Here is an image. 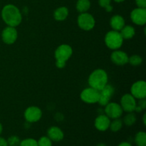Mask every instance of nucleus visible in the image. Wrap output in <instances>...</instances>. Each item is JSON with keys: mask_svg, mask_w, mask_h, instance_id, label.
<instances>
[{"mask_svg": "<svg viewBox=\"0 0 146 146\" xmlns=\"http://www.w3.org/2000/svg\"><path fill=\"white\" fill-rule=\"evenodd\" d=\"M1 18L7 26L17 27L22 21V15L17 7L14 4H7L1 10Z\"/></svg>", "mask_w": 146, "mask_h": 146, "instance_id": "1", "label": "nucleus"}, {"mask_svg": "<svg viewBox=\"0 0 146 146\" xmlns=\"http://www.w3.org/2000/svg\"><path fill=\"white\" fill-rule=\"evenodd\" d=\"M108 76L106 71L101 68L94 70L89 75L88 82L91 87L101 91L108 84Z\"/></svg>", "mask_w": 146, "mask_h": 146, "instance_id": "2", "label": "nucleus"}, {"mask_svg": "<svg viewBox=\"0 0 146 146\" xmlns=\"http://www.w3.org/2000/svg\"><path fill=\"white\" fill-rule=\"evenodd\" d=\"M72 54V47L68 44H61L58 46L54 53V56L56 58V66L57 68H64L66 61L71 58Z\"/></svg>", "mask_w": 146, "mask_h": 146, "instance_id": "3", "label": "nucleus"}, {"mask_svg": "<svg viewBox=\"0 0 146 146\" xmlns=\"http://www.w3.org/2000/svg\"><path fill=\"white\" fill-rule=\"evenodd\" d=\"M123 38L119 31H108L105 36L104 41L108 48L111 50H118L122 46L123 44Z\"/></svg>", "mask_w": 146, "mask_h": 146, "instance_id": "4", "label": "nucleus"}, {"mask_svg": "<svg viewBox=\"0 0 146 146\" xmlns=\"http://www.w3.org/2000/svg\"><path fill=\"white\" fill-rule=\"evenodd\" d=\"M77 24L80 29L84 31H91L94 28L96 21L94 17L88 12L81 13L77 19Z\"/></svg>", "mask_w": 146, "mask_h": 146, "instance_id": "5", "label": "nucleus"}, {"mask_svg": "<svg viewBox=\"0 0 146 146\" xmlns=\"http://www.w3.org/2000/svg\"><path fill=\"white\" fill-rule=\"evenodd\" d=\"M81 101L88 104H97L99 98V91L89 86L81 91L80 95Z\"/></svg>", "mask_w": 146, "mask_h": 146, "instance_id": "6", "label": "nucleus"}, {"mask_svg": "<svg viewBox=\"0 0 146 146\" xmlns=\"http://www.w3.org/2000/svg\"><path fill=\"white\" fill-rule=\"evenodd\" d=\"M104 113L110 119H115L120 118L123 115L122 108L121 105L115 102H109L107 105L105 106Z\"/></svg>", "mask_w": 146, "mask_h": 146, "instance_id": "7", "label": "nucleus"}, {"mask_svg": "<svg viewBox=\"0 0 146 146\" xmlns=\"http://www.w3.org/2000/svg\"><path fill=\"white\" fill-rule=\"evenodd\" d=\"M24 116L28 123H36L42 117V111L37 106H29L24 111Z\"/></svg>", "mask_w": 146, "mask_h": 146, "instance_id": "8", "label": "nucleus"}, {"mask_svg": "<svg viewBox=\"0 0 146 146\" xmlns=\"http://www.w3.org/2000/svg\"><path fill=\"white\" fill-rule=\"evenodd\" d=\"M131 94L135 99L146 98V83L145 81H138L133 83L131 88Z\"/></svg>", "mask_w": 146, "mask_h": 146, "instance_id": "9", "label": "nucleus"}, {"mask_svg": "<svg viewBox=\"0 0 146 146\" xmlns=\"http://www.w3.org/2000/svg\"><path fill=\"white\" fill-rule=\"evenodd\" d=\"M114 93H115V89L113 86L107 84L104 88L99 91V98H98V104L101 106H105L110 102Z\"/></svg>", "mask_w": 146, "mask_h": 146, "instance_id": "10", "label": "nucleus"}, {"mask_svg": "<svg viewBox=\"0 0 146 146\" xmlns=\"http://www.w3.org/2000/svg\"><path fill=\"white\" fill-rule=\"evenodd\" d=\"M120 105L123 111L127 113L134 112L137 105V101L131 94H126L121 97Z\"/></svg>", "mask_w": 146, "mask_h": 146, "instance_id": "11", "label": "nucleus"}, {"mask_svg": "<svg viewBox=\"0 0 146 146\" xmlns=\"http://www.w3.org/2000/svg\"><path fill=\"white\" fill-rule=\"evenodd\" d=\"M18 37V32L15 27L7 26L1 32V38L5 44L11 45L16 42Z\"/></svg>", "mask_w": 146, "mask_h": 146, "instance_id": "12", "label": "nucleus"}, {"mask_svg": "<svg viewBox=\"0 0 146 146\" xmlns=\"http://www.w3.org/2000/svg\"><path fill=\"white\" fill-rule=\"evenodd\" d=\"M131 19L138 26H143L146 24V9H134L131 12Z\"/></svg>", "mask_w": 146, "mask_h": 146, "instance_id": "13", "label": "nucleus"}, {"mask_svg": "<svg viewBox=\"0 0 146 146\" xmlns=\"http://www.w3.org/2000/svg\"><path fill=\"white\" fill-rule=\"evenodd\" d=\"M129 56L124 51L121 50H114L111 55V60L113 64L118 66L125 65L128 63Z\"/></svg>", "mask_w": 146, "mask_h": 146, "instance_id": "14", "label": "nucleus"}, {"mask_svg": "<svg viewBox=\"0 0 146 146\" xmlns=\"http://www.w3.org/2000/svg\"><path fill=\"white\" fill-rule=\"evenodd\" d=\"M111 121V119L106 115L101 114L96 118L95 121H94V125L98 131L104 132L109 129Z\"/></svg>", "mask_w": 146, "mask_h": 146, "instance_id": "15", "label": "nucleus"}, {"mask_svg": "<svg viewBox=\"0 0 146 146\" xmlns=\"http://www.w3.org/2000/svg\"><path fill=\"white\" fill-rule=\"evenodd\" d=\"M47 136L52 142H60L64 138V133L62 130L57 126H51L47 130Z\"/></svg>", "mask_w": 146, "mask_h": 146, "instance_id": "16", "label": "nucleus"}, {"mask_svg": "<svg viewBox=\"0 0 146 146\" xmlns=\"http://www.w3.org/2000/svg\"><path fill=\"white\" fill-rule=\"evenodd\" d=\"M110 25L113 29V30L117 31H120L123 29V27L125 25V19L122 16L119 14H115L110 19Z\"/></svg>", "mask_w": 146, "mask_h": 146, "instance_id": "17", "label": "nucleus"}, {"mask_svg": "<svg viewBox=\"0 0 146 146\" xmlns=\"http://www.w3.org/2000/svg\"><path fill=\"white\" fill-rule=\"evenodd\" d=\"M68 9L66 7H60L57 8L54 12V17L56 21H64L68 16Z\"/></svg>", "mask_w": 146, "mask_h": 146, "instance_id": "18", "label": "nucleus"}, {"mask_svg": "<svg viewBox=\"0 0 146 146\" xmlns=\"http://www.w3.org/2000/svg\"><path fill=\"white\" fill-rule=\"evenodd\" d=\"M123 39H131L135 34V30L133 27L131 25H125L119 31Z\"/></svg>", "mask_w": 146, "mask_h": 146, "instance_id": "19", "label": "nucleus"}, {"mask_svg": "<svg viewBox=\"0 0 146 146\" xmlns=\"http://www.w3.org/2000/svg\"><path fill=\"white\" fill-rule=\"evenodd\" d=\"M76 10L80 13L87 12L91 8L90 0H78L76 4Z\"/></svg>", "mask_w": 146, "mask_h": 146, "instance_id": "20", "label": "nucleus"}, {"mask_svg": "<svg viewBox=\"0 0 146 146\" xmlns=\"http://www.w3.org/2000/svg\"><path fill=\"white\" fill-rule=\"evenodd\" d=\"M135 143L137 146H146V133L144 131H139L135 136Z\"/></svg>", "mask_w": 146, "mask_h": 146, "instance_id": "21", "label": "nucleus"}, {"mask_svg": "<svg viewBox=\"0 0 146 146\" xmlns=\"http://www.w3.org/2000/svg\"><path fill=\"white\" fill-rule=\"evenodd\" d=\"M123 125V123L122 120L120 119V118H115V119H113V121H111L109 128L112 132H118L122 128Z\"/></svg>", "mask_w": 146, "mask_h": 146, "instance_id": "22", "label": "nucleus"}, {"mask_svg": "<svg viewBox=\"0 0 146 146\" xmlns=\"http://www.w3.org/2000/svg\"><path fill=\"white\" fill-rule=\"evenodd\" d=\"M136 121L137 118L135 114L133 113V112H131L128 113V114L124 117L123 123L127 126H131L135 123Z\"/></svg>", "mask_w": 146, "mask_h": 146, "instance_id": "23", "label": "nucleus"}, {"mask_svg": "<svg viewBox=\"0 0 146 146\" xmlns=\"http://www.w3.org/2000/svg\"><path fill=\"white\" fill-rule=\"evenodd\" d=\"M128 63L133 66H138L143 63V58L139 55H132L128 58Z\"/></svg>", "mask_w": 146, "mask_h": 146, "instance_id": "24", "label": "nucleus"}, {"mask_svg": "<svg viewBox=\"0 0 146 146\" xmlns=\"http://www.w3.org/2000/svg\"><path fill=\"white\" fill-rule=\"evenodd\" d=\"M111 1L112 0H98V4L105 9L107 12H111L113 10V7L111 4Z\"/></svg>", "mask_w": 146, "mask_h": 146, "instance_id": "25", "label": "nucleus"}, {"mask_svg": "<svg viewBox=\"0 0 146 146\" xmlns=\"http://www.w3.org/2000/svg\"><path fill=\"white\" fill-rule=\"evenodd\" d=\"M19 146H38L37 141L34 138H25L20 142Z\"/></svg>", "mask_w": 146, "mask_h": 146, "instance_id": "26", "label": "nucleus"}, {"mask_svg": "<svg viewBox=\"0 0 146 146\" xmlns=\"http://www.w3.org/2000/svg\"><path fill=\"white\" fill-rule=\"evenodd\" d=\"M38 146H52V141L48 136H41L37 141Z\"/></svg>", "mask_w": 146, "mask_h": 146, "instance_id": "27", "label": "nucleus"}, {"mask_svg": "<svg viewBox=\"0 0 146 146\" xmlns=\"http://www.w3.org/2000/svg\"><path fill=\"white\" fill-rule=\"evenodd\" d=\"M8 146H19L21 142L19 137L17 135H11L7 140Z\"/></svg>", "mask_w": 146, "mask_h": 146, "instance_id": "28", "label": "nucleus"}, {"mask_svg": "<svg viewBox=\"0 0 146 146\" xmlns=\"http://www.w3.org/2000/svg\"><path fill=\"white\" fill-rule=\"evenodd\" d=\"M137 106H139L140 108H142L143 110H145L146 108V101L145 98L143 99H139V101H137Z\"/></svg>", "mask_w": 146, "mask_h": 146, "instance_id": "29", "label": "nucleus"}, {"mask_svg": "<svg viewBox=\"0 0 146 146\" xmlns=\"http://www.w3.org/2000/svg\"><path fill=\"white\" fill-rule=\"evenodd\" d=\"M135 4L139 8L146 9V0H135Z\"/></svg>", "mask_w": 146, "mask_h": 146, "instance_id": "30", "label": "nucleus"}, {"mask_svg": "<svg viewBox=\"0 0 146 146\" xmlns=\"http://www.w3.org/2000/svg\"><path fill=\"white\" fill-rule=\"evenodd\" d=\"M0 146H8L7 140L2 137H0Z\"/></svg>", "mask_w": 146, "mask_h": 146, "instance_id": "31", "label": "nucleus"}, {"mask_svg": "<svg viewBox=\"0 0 146 146\" xmlns=\"http://www.w3.org/2000/svg\"><path fill=\"white\" fill-rule=\"evenodd\" d=\"M118 146H133L132 144L129 142H127V141H123V142L120 143L118 144Z\"/></svg>", "mask_w": 146, "mask_h": 146, "instance_id": "32", "label": "nucleus"}, {"mask_svg": "<svg viewBox=\"0 0 146 146\" xmlns=\"http://www.w3.org/2000/svg\"><path fill=\"white\" fill-rule=\"evenodd\" d=\"M143 124L144 125H146V114L144 113L143 117Z\"/></svg>", "mask_w": 146, "mask_h": 146, "instance_id": "33", "label": "nucleus"}, {"mask_svg": "<svg viewBox=\"0 0 146 146\" xmlns=\"http://www.w3.org/2000/svg\"><path fill=\"white\" fill-rule=\"evenodd\" d=\"M2 131H3V126H2V125L0 123V135H1V133H2Z\"/></svg>", "mask_w": 146, "mask_h": 146, "instance_id": "34", "label": "nucleus"}, {"mask_svg": "<svg viewBox=\"0 0 146 146\" xmlns=\"http://www.w3.org/2000/svg\"><path fill=\"white\" fill-rule=\"evenodd\" d=\"M113 1L117 3H121V2H123V1H124L125 0H113Z\"/></svg>", "mask_w": 146, "mask_h": 146, "instance_id": "35", "label": "nucleus"}, {"mask_svg": "<svg viewBox=\"0 0 146 146\" xmlns=\"http://www.w3.org/2000/svg\"><path fill=\"white\" fill-rule=\"evenodd\" d=\"M97 146H106L104 143H98Z\"/></svg>", "mask_w": 146, "mask_h": 146, "instance_id": "36", "label": "nucleus"}]
</instances>
